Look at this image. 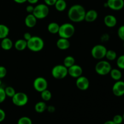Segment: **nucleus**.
Wrapping results in <instances>:
<instances>
[{"label":"nucleus","instance_id":"6ab92c4d","mask_svg":"<svg viewBox=\"0 0 124 124\" xmlns=\"http://www.w3.org/2000/svg\"><path fill=\"white\" fill-rule=\"evenodd\" d=\"M13 44L12 40L6 37L2 39L1 42V47L4 50H9L13 47Z\"/></svg>","mask_w":124,"mask_h":124},{"label":"nucleus","instance_id":"37998d69","mask_svg":"<svg viewBox=\"0 0 124 124\" xmlns=\"http://www.w3.org/2000/svg\"><path fill=\"white\" fill-rule=\"evenodd\" d=\"M104 124H115L113 121H106V122H105Z\"/></svg>","mask_w":124,"mask_h":124},{"label":"nucleus","instance_id":"7c9ffc66","mask_svg":"<svg viewBox=\"0 0 124 124\" xmlns=\"http://www.w3.org/2000/svg\"><path fill=\"white\" fill-rule=\"evenodd\" d=\"M112 121L116 124H121L124 121L123 117L120 115H116L114 116Z\"/></svg>","mask_w":124,"mask_h":124},{"label":"nucleus","instance_id":"ea45409f","mask_svg":"<svg viewBox=\"0 0 124 124\" xmlns=\"http://www.w3.org/2000/svg\"><path fill=\"white\" fill-rule=\"evenodd\" d=\"M39 1V0H27V2H29L30 4H35Z\"/></svg>","mask_w":124,"mask_h":124},{"label":"nucleus","instance_id":"6e6552de","mask_svg":"<svg viewBox=\"0 0 124 124\" xmlns=\"http://www.w3.org/2000/svg\"><path fill=\"white\" fill-rule=\"evenodd\" d=\"M12 99L13 104L17 107L24 106L29 102L28 96L23 92L16 93Z\"/></svg>","mask_w":124,"mask_h":124},{"label":"nucleus","instance_id":"79ce46f5","mask_svg":"<svg viewBox=\"0 0 124 124\" xmlns=\"http://www.w3.org/2000/svg\"><path fill=\"white\" fill-rule=\"evenodd\" d=\"M105 39L104 40V41H108V40L109 39V36L107 34H105V35H104V36H102V39Z\"/></svg>","mask_w":124,"mask_h":124},{"label":"nucleus","instance_id":"a19ab883","mask_svg":"<svg viewBox=\"0 0 124 124\" xmlns=\"http://www.w3.org/2000/svg\"><path fill=\"white\" fill-rule=\"evenodd\" d=\"M13 1L18 4H23L27 2V0H13Z\"/></svg>","mask_w":124,"mask_h":124},{"label":"nucleus","instance_id":"393cba45","mask_svg":"<svg viewBox=\"0 0 124 124\" xmlns=\"http://www.w3.org/2000/svg\"><path fill=\"white\" fill-rule=\"evenodd\" d=\"M75 63V59L74 57L72 56H67L65 57L64 59V64L63 65L67 68H69L70 67L72 66Z\"/></svg>","mask_w":124,"mask_h":124},{"label":"nucleus","instance_id":"473e14b6","mask_svg":"<svg viewBox=\"0 0 124 124\" xmlns=\"http://www.w3.org/2000/svg\"><path fill=\"white\" fill-rule=\"evenodd\" d=\"M6 97L7 96H6L4 89L1 87H0V104L4 101Z\"/></svg>","mask_w":124,"mask_h":124},{"label":"nucleus","instance_id":"9d476101","mask_svg":"<svg viewBox=\"0 0 124 124\" xmlns=\"http://www.w3.org/2000/svg\"><path fill=\"white\" fill-rule=\"evenodd\" d=\"M113 93L117 97H121L124 95V82L122 81H117L112 87Z\"/></svg>","mask_w":124,"mask_h":124},{"label":"nucleus","instance_id":"f03ea898","mask_svg":"<svg viewBox=\"0 0 124 124\" xmlns=\"http://www.w3.org/2000/svg\"><path fill=\"white\" fill-rule=\"evenodd\" d=\"M44 47V40L39 36H32V37L27 41V48L31 52H40L43 49Z\"/></svg>","mask_w":124,"mask_h":124},{"label":"nucleus","instance_id":"5701e85b","mask_svg":"<svg viewBox=\"0 0 124 124\" xmlns=\"http://www.w3.org/2000/svg\"><path fill=\"white\" fill-rule=\"evenodd\" d=\"M47 105H46V102L44 101H40L36 103L35 105V110L36 112L39 113H43L47 110Z\"/></svg>","mask_w":124,"mask_h":124},{"label":"nucleus","instance_id":"4c0bfd02","mask_svg":"<svg viewBox=\"0 0 124 124\" xmlns=\"http://www.w3.org/2000/svg\"><path fill=\"white\" fill-rule=\"evenodd\" d=\"M23 36H24V39L28 41L31 37H32V35H31L29 32H25V33L24 34V35H23Z\"/></svg>","mask_w":124,"mask_h":124},{"label":"nucleus","instance_id":"a18cd8bd","mask_svg":"<svg viewBox=\"0 0 124 124\" xmlns=\"http://www.w3.org/2000/svg\"><path fill=\"white\" fill-rule=\"evenodd\" d=\"M122 117H123V119H124V113L123 114V115H122Z\"/></svg>","mask_w":124,"mask_h":124},{"label":"nucleus","instance_id":"f257e3e1","mask_svg":"<svg viewBox=\"0 0 124 124\" xmlns=\"http://www.w3.org/2000/svg\"><path fill=\"white\" fill-rule=\"evenodd\" d=\"M86 11L84 7L80 4L73 5L68 11L69 19L74 23H79L84 20Z\"/></svg>","mask_w":124,"mask_h":124},{"label":"nucleus","instance_id":"39448f33","mask_svg":"<svg viewBox=\"0 0 124 124\" xmlns=\"http://www.w3.org/2000/svg\"><path fill=\"white\" fill-rule=\"evenodd\" d=\"M112 69L111 65L109 62L107 61H101L95 65V71L98 75L104 76L110 73Z\"/></svg>","mask_w":124,"mask_h":124},{"label":"nucleus","instance_id":"4468645a","mask_svg":"<svg viewBox=\"0 0 124 124\" xmlns=\"http://www.w3.org/2000/svg\"><path fill=\"white\" fill-rule=\"evenodd\" d=\"M104 23L107 27L113 28L117 24V21L116 17L112 15H108L104 17Z\"/></svg>","mask_w":124,"mask_h":124},{"label":"nucleus","instance_id":"412c9836","mask_svg":"<svg viewBox=\"0 0 124 124\" xmlns=\"http://www.w3.org/2000/svg\"><path fill=\"white\" fill-rule=\"evenodd\" d=\"M59 26L60 25L57 23L52 22V23H50L48 25V26H47V30H48V31L50 33L53 34V35L57 34L58 33V31H59Z\"/></svg>","mask_w":124,"mask_h":124},{"label":"nucleus","instance_id":"4be33fe9","mask_svg":"<svg viewBox=\"0 0 124 124\" xmlns=\"http://www.w3.org/2000/svg\"><path fill=\"white\" fill-rule=\"evenodd\" d=\"M54 6L56 10L63 12L67 8V2L65 0H57Z\"/></svg>","mask_w":124,"mask_h":124},{"label":"nucleus","instance_id":"f8f14e48","mask_svg":"<svg viewBox=\"0 0 124 124\" xmlns=\"http://www.w3.org/2000/svg\"><path fill=\"white\" fill-rule=\"evenodd\" d=\"M107 4L108 8L115 11L122 10L124 7V0H107Z\"/></svg>","mask_w":124,"mask_h":124},{"label":"nucleus","instance_id":"cd10ccee","mask_svg":"<svg viewBox=\"0 0 124 124\" xmlns=\"http://www.w3.org/2000/svg\"><path fill=\"white\" fill-rule=\"evenodd\" d=\"M4 90L6 94V96H8L9 97V98H12L16 93L15 90L13 87H11V86L7 87L5 88Z\"/></svg>","mask_w":124,"mask_h":124},{"label":"nucleus","instance_id":"dca6fc26","mask_svg":"<svg viewBox=\"0 0 124 124\" xmlns=\"http://www.w3.org/2000/svg\"><path fill=\"white\" fill-rule=\"evenodd\" d=\"M56 46L59 49L62 50H65L68 49L70 47V41H69V39L60 38L57 41Z\"/></svg>","mask_w":124,"mask_h":124},{"label":"nucleus","instance_id":"c756f323","mask_svg":"<svg viewBox=\"0 0 124 124\" xmlns=\"http://www.w3.org/2000/svg\"><path fill=\"white\" fill-rule=\"evenodd\" d=\"M17 124H32V121L30 117L23 116L18 119Z\"/></svg>","mask_w":124,"mask_h":124},{"label":"nucleus","instance_id":"f704fd0d","mask_svg":"<svg viewBox=\"0 0 124 124\" xmlns=\"http://www.w3.org/2000/svg\"><path fill=\"white\" fill-rule=\"evenodd\" d=\"M44 1L45 2L44 4H46V5L48 6H54L57 0H44Z\"/></svg>","mask_w":124,"mask_h":124},{"label":"nucleus","instance_id":"9b49d317","mask_svg":"<svg viewBox=\"0 0 124 124\" xmlns=\"http://www.w3.org/2000/svg\"><path fill=\"white\" fill-rule=\"evenodd\" d=\"M83 70L80 65L74 64L72 66L68 68V75L73 78H78L79 76H82Z\"/></svg>","mask_w":124,"mask_h":124},{"label":"nucleus","instance_id":"7ed1b4c3","mask_svg":"<svg viewBox=\"0 0 124 124\" xmlns=\"http://www.w3.org/2000/svg\"><path fill=\"white\" fill-rule=\"evenodd\" d=\"M75 32V26L71 23H64L59 26L58 35L59 37L69 39L73 36Z\"/></svg>","mask_w":124,"mask_h":124},{"label":"nucleus","instance_id":"a211bd4d","mask_svg":"<svg viewBox=\"0 0 124 124\" xmlns=\"http://www.w3.org/2000/svg\"><path fill=\"white\" fill-rule=\"evenodd\" d=\"M14 47L18 51L24 50L27 48V41L24 39H19L15 42Z\"/></svg>","mask_w":124,"mask_h":124},{"label":"nucleus","instance_id":"c9c22d12","mask_svg":"<svg viewBox=\"0 0 124 124\" xmlns=\"http://www.w3.org/2000/svg\"><path fill=\"white\" fill-rule=\"evenodd\" d=\"M6 118V113L2 109L0 108V122H2Z\"/></svg>","mask_w":124,"mask_h":124},{"label":"nucleus","instance_id":"a878e982","mask_svg":"<svg viewBox=\"0 0 124 124\" xmlns=\"http://www.w3.org/2000/svg\"><path fill=\"white\" fill-rule=\"evenodd\" d=\"M52 93L48 90L46 89L45 90L42 91V92H41V97L42 100L44 101H50L51 98H52Z\"/></svg>","mask_w":124,"mask_h":124},{"label":"nucleus","instance_id":"72a5a7b5","mask_svg":"<svg viewBox=\"0 0 124 124\" xmlns=\"http://www.w3.org/2000/svg\"><path fill=\"white\" fill-rule=\"evenodd\" d=\"M7 75V69L5 67L0 66V79H2L6 77Z\"/></svg>","mask_w":124,"mask_h":124},{"label":"nucleus","instance_id":"2eb2a0df","mask_svg":"<svg viewBox=\"0 0 124 124\" xmlns=\"http://www.w3.org/2000/svg\"><path fill=\"white\" fill-rule=\"evenodd\" d=\"M37 20L36 17L32 14V13H29L26 16L24 20L25 25L29 28H33L36 25L37 23Z\"/></svg>","mask_w":124,"mask_h":124},{"label":"nucleus","instance_id":"c85d7f7f","mask_svg":"<svg viewBox=\"0 0 124 124\" xmlns=\"http://www.w3.org/2000/svg\"><path fill=\"white\" fill-rule=\"evenodd\" d=\"M116 64L119 69L124 70V54H122L117 58Z\"/></svg>","mask_w":124,"mask_h":124},{"label":"nucleus","instance_id":"e433bc0d","mask_svg":"<svg viewBox=\"0 0 124 124\" xmlns=\"http://www.w3.org/2000/svg\"><path fill=\"white\" fill-rule=\"evenodd\" d=\"M34 7H34L32 4L28 5V6L26 7V8H25L26 12L29 13H32L33 12Z\"/></svg>","mask_w":124,"mask_h":124},{"label":"nucleus","instance_id":"ddd939ff","mask_svg":"<svg viewBox=\"0 0 124 124\" xmlns=\"http://www.w3.org/2000/svg\"><path fill=\"white\" fill-rule=\"evenodd\" d=\"M76 87L82 91L87 90L90 86V82L88 78L85 76H81L76 78Z\"/></svg>","mask_w":124,"mask_h":124},{"label":"nucleus","instance_id":"2f4dec72","mask_svg":"<svg viewBox=\"0 0 124 124\" xmlns=\"http://www.w3.org/2000/svg\"><path fill=\"white\" fill-rule=\"evenodd\" d=\"M117 35L121 40L124 41V25L119 27L117 30Z\"/></svg>","mask_w":124,"mask_h":124},{"label":"nucleus","instance_id":"bb28decb","mask_svg":"<svg viewBox=\"0 0 124 124\" xmlns=\"http://www.w3.org/2000/svg\"><path fill=\"white\" fill-rule=\"evenodd\" d=\"M105 58L108 61H114L117 59V53L113 50H107L105 54Z\"/></svg>","mask_w":124,"mask_h":124},{"label":"nucleus","instance_id":"1a4fd4ad","mask_svg":"<svg viewBox=\"0 0 124 124\" xmlns=\"http://www.w3.org/2000/svg\"><path fill=\"white\" fill-rule=\"evenodd\" d=\"M34 88L38 92H42V91L47 89L48 87V82L43 77H38L34 80L33 83Z\"/></svg>","mask_w":124,"mask_h":124},{"label":"nucleus","instance_id":"f3484780","mask_svg":"<svg viewBox=\"0 0 124 124\" xmlns=\"http://www.w3.org/2000/svg\"><path fill=\"white\" fill-rule=\"evenodd\" d=\"M98 12L95 10H89L88 11L86 12L84 20L88 23H92V22L94 21L98 18Z\"/></svg>","mask_w":124,"mask_h":124},{"label":"nucleus","instance_id":"49530a36","mask_svg":"<svg viewBox=\"0 0 124 124\" xmlns=\"http://www.w3.org/2000/svg\"><path fill=\"white\" fill-rule=\"evenodd\" d=\"M123 46H124V44H123Z\"/></svg>","mask_w":124,"mask_h":124},{"label":"nucleus","instance_id":"aec40b11","mask_svg":"<svg viewBox=\"0 0 124 124\" xmlns=\"http://www.w3.org/2000/svg\"><path fill=\"white\" fill-rule=\"evenodd\" d=\"M110 76L115 81H119L122 78V73L119 69H112L110 72Z\"/></svg>","mask_w":124,"mask_h":124},{"label":"nucleus","instance_id":"0eeeda50","mask_svg":"<svg viewBox=\"0 0 124 124\" xmlns=\"http://www.w3.org/2000/svg\"><path fill=\"white\" fill-rule=\"evenodd\" d=\"M107 51V49L105 46L102 44H97L92 48L91 54L93 58L100 60L105 58Z\"/></svg>","mask_w":124,"mask_h":124},{"label":"nucleus","instance_id":"58836bf2","mask_svg":"<svg viewBox=\"0 0 124 124\" xmlns=\"http://www.w3.org/2000/svg\"><path fill=\"white\" fill-rule=\"evenodd\" d=\"M47 110L49 113H53L54 112V111H55V108H54V106L50 105V106L47 107Z\"/></svg>","mask_w":124,"mask_h":124},{"label":"nucleus","instance_id":"c03bdc74","mask_svg":"<svg viewBox=\"0 0 124 124\" xmlns=\"http://www.w3.org/2000/svg\"><path fill=\"white\" fill-rule=\"evenodd\" d=\"M1 79H0V87H1Z\"/></svg>","mask_w":124,"mask_h":124},{"label":"nucleus","instance_id":"b1692460","mask_svg":"<svg viewBox=\"0 0 124 124\" xmlns=\"http://www.w3.org/2000/svg\"><path fill=\"white\" fill-rule=\"evenodd\" d=\"M9 28L4 24H0V39L7 37L9 34Z\"/></svg>","mask_w":124,"mask_h":124},{"label":"nucleus","instance_id":"20e7f679","mask_svg":"<svg viewBox=\"0 0 124 124\" xmlns=\"http://www.w3.org/2000/svg\"><path fill=\"white\" fill-rule=\"evenodd\" d=\"M49 13V8L46 4H39L34 7L32 14L37 19H42L46 18Z\"/></svg>","mask_w":124,"mask_h":124},{"label":"nucleus","instance_id":"423d86ee","mask_svg":"<svg viewBox=\"0 0 124 124\" xmlns=\"http://www.w3.org/2000/svg\"><path fill=\"white\" fill-rule=\"evenodd\" d=\"M52 75L54 78L62 79L68 75V69L64 65L58 64L53 67L52 70Z\"/></svg>","mask_w":124,"mask_h":124}]
</instances>
